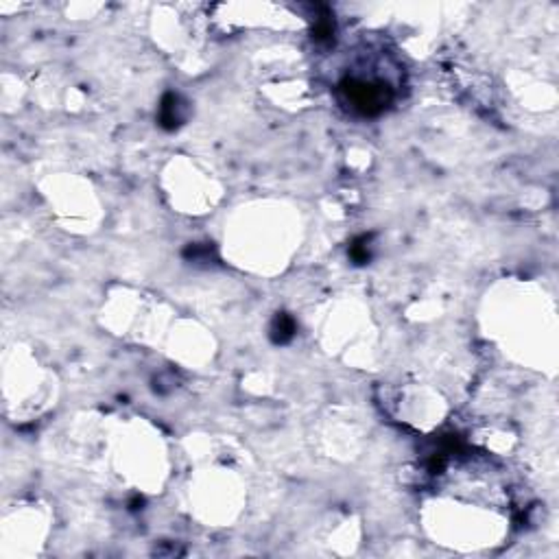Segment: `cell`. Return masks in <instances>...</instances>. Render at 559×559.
<instances>
[{
	"mask_svg": "<svg viewBox=\"0 0 559 559\" xmlns=\"http://www.w3.org/2000/svg\"><path fill=\"white\" fill-rule=\"evenodd\" d=\"M295 334V319L286 315V312H278V317L271 324V341L282 345L288 343Z\"/></svg>",
	"mask_w": 559,
	"mask_h": 559,
	"instance_id": "3",
	"label": "cell"
},
{
	"mask_svg": "<svg viewBox=\"0 0 559 559\" xmlns=\"http://www.w3.org/2000/svg\"><path fill=\"white\" fill-rule=\"evenodd\" d=\"M345 103L363 116L380 114L391 101V90L387 83L380 81H365V79H345L339 85Z\"/></svg>",
	"mask_w": 559,
	"mask_h": 559,
	"instance_id": "1",
	"label": "cell"
},
{
	"mask_svg": "<svg viewBox=\"0 0 559 559\" xmlns=\"http://www.w3.org/2000/svg\"><path fill=\"white\" fill-rule=\"evenodd\" d=\"M184 121V105H182V99L168 92L164 99H162V105H160V125L164 129H175L180 127Z\"/></svg>",
	"mask_w": 559,
	"mask_h": 559,
	"instance_id": "2",
	"label": "cell"
},
{
	"mask_svg": "<svg viewBox=\"0 0 559 559\" xmlns=\"http://www.w3.org/2000/svg\"><path fill=\"white\" fill-rule=\"evenodd\" d=\"M369 238L371 236H361L359 240H354L352 242V247H350V256L356 264H365L371 254H369Z\"/></svg>",
	"mask_w": 559,
	"mask_h": 559,
	"instance_id": "4",
	"label": "cell"
},
{
	"mask_svg": "<svg viewBox=\"0 0 559 559\" xmlns=\"http://www.w3.org/2000/svg\"><path fill=\"white\" fill-rule=\"evenodd\" d=\"M334 35V25L330 20L321 18L317 20V25H315V31H312V37H315L317 42H330Z\"/></svg>",
	"mask_w": 559,
	"mask_h": 559,
	"instance_id": "5",
	"label": "cell"
}]
</instances>
